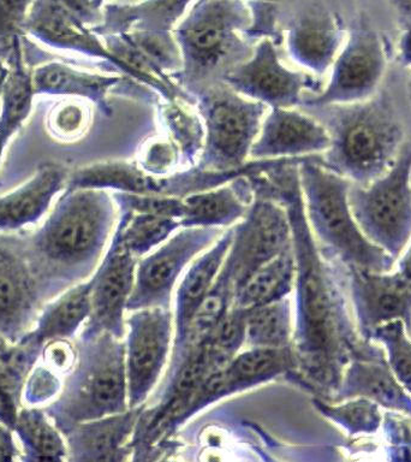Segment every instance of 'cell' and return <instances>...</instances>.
I'll list each match as a JSON object with an SVG mask.
<instances>
[{
    "label": "cell",
    "instance_id": "obj_1",
    "mask_svg": "<svg viewBox=\"0 0 411 462\" xmlns=\"http://www.w3.org/2000/svg\"><path fill=\"white\" fill-rule=\"evenodd\" d=\"M299 162H280L260 180V197L287 211L295 256L292 350L297 377L316 397L333 401L345 367L366 349L350 313L344 270L321 253L306 218Z\"/></svg>",
    "mask_w": 411,
    "mask_h": 462
},
{
    "label": "cell",
    "instance_id": "obj_2",
    "mask_svg": "<svg viewBox=\"0 0 411 462\" xmlns=\"http://www.w3.org/2000/svg\"><path fill=\"white\" fill-rule=\"evenodd\" d=\"M115 206L105 189L64 190L42 226L25 233L29 255L52 298L96 273L111 241Z\"/></svg>",
    "mask_w": 411,
    "mask_h": 462
},
{
    "label": "cell",
    "instance_id": "obj_3",
    "mask_svg": "<svg viewBox=\"0 0 411 462\" xmlns=\"http://www.w3.org/2000/svg\"><path fill=\"white\" fill-rule=\"evenodd\" d=\"M320 112L330 146L320 164L353 184L367 186L384 175L404 144V130L391 101L384 96L362 103L303 107Z\"/></svg>",
    "mask_w": 411,
    "mask_h": 462
},
{
    "label": "cell",
    "instance_id": "obj_4",
    "mask_svg": "<svg viewBox=\"0 0 411 462\" xmlns=\"http://www.w3.org/2000/svg\"><path fill=\"white\" fill-rule=\"evenodd\" d=\"M310 229L321 253L344 269L392 271L397 262L360 229L349 205L350 180L320 164L317 155L298 164Z\"/></svg>",
    "mask_w": 411,
    "mask_h": 462
},
{
    "label": "cell",
    "instance_id": "obj_5",
    "mask_svg": "<svg viewBox=\"0 0 411 462\" xmlns=\"http://www.w3.org/2000/svg\"><path fill=\"white\" fill-rule=\"evenodd\" d=\"M78 360L63 389L45 407L63 435L81 422L129 410L125 343L111 334L78 338Z\"/></svg>",
    "mask_w": 411,
    "mask_h": 462
},
{
    "label": "cell",
    "instance_id": "obj_6",
    "mask_svg": "<svg viewBox=\"0 0 411 462\" xmlns=\"http://www.w3.org/2000/svg\"><path fill=\"white\" fill-rule=\"evenodd\" d=\"M247 16L236 2H215L202 7L176 32L183 67L178 82L196 96L200 90L223 79L230 69L251 56L254 49L237 35Z\"/></svg>",
    "mask_w": 411,
    "mask_h": 462
},
{
    "label": "cell",
    "instance_id": "obj_7",
    "mask_svg": "<svg viewBox=\"0 0 411 462\" xmlns=\"http://www.w3.org/2000/svg\"><path fill=\"white\" fill-rule=\"evenodd\" d=\"M195 105L205 125L204 150L196 168L231 171L247 165L267 105L242 96L223 81L200 90Z\"/></svg>",
    "mask_w": 411,
    "mask_h": 462
},
{
    "label": "cell",
    "instance_id": "obj_8",
    "mask_svg": "<svg viewBox=\"0 0 411 462\" xmlns=\"http://www.w3.org/2000/svg\"><path fill=\"white\" fill-rule=\"evenodd\" d=\"M349 205L368 240L398 260L411 241V141L384 175L367 186L352 183Z\"/></svg>",
    "mask_w": 411,
    "mask_h": 462
},
{
    "label": "cell",
    "instance_id": "obj_9",
    "mask_svg": "<svg viewBox=\"0 0 411 462\" xmlns=\"http://www.w3.org/2000/svg\"><path fill=\"white\" fill-rule=\"evenodd\" d=\"M388 67L382 36L366 22L346 32L338 56L331 67L326 88L303 100V107L362 103L375 96ZM301 105V106H302Z\"/></svg>",
    "mask_w": 411,
    "mask_h": 462
},
{
    "label": "cell",
    "instance_id": "obj_10",
    "mask_svg": "<svg viewBox=\"0 0 411 462\" xmlns=\"http://www.w3.org/2000/svg\"><path fill=\"white\" fill-rule=\"evenodd\" d=\"M52 299L29 255L25 233L0 231V336L20 342Z\"/></svg>",
    "mask_w": 411,
    "mask_h": 462
},
{
    "label": "cell",
    "instance_id": "obj_11",
    "mask_svg": "<svg viewBox=\"0 0 411 462\" xmlns=\"http://www.w3.org/2000/svg\"><path fill=\"white\" fill-rule=\"evenodd\" d=\"M223 233L219 227L182 226L141 258L126 310L169 307L180 274L195 256L211 247Z\"/></svg>",
    "mask_w": 411,
    "mask_h": 462
},
{
    "label": "cell",
    "instance_id": "obj_12",
    "mask_svg": "<svg viewBox=\"0 0 411 462\" xmlns=\"http://www.w3.org/2000/svg\"><path fill=\"white\" fill-rule=\"evenodd\" d=\"M125 319L129 408L142 407L168 363L172 336L169 307L130 310Z\"/></svg>",
    "mask_w": 411,
    "mask_h": 462
},
{
    "label": "cell",
    "instance_id": "obj_13",
    "mask_svg": "<svg viewBox=\"0 0 411 462\" xmlns=\"http://www.w3.org/2000/svg\"><path fill=\"white\" fill-rule=\"evenodd\" d=\"M291 244L290 224L283 206L272 199L255 197L247 215L233 226L226 256L236 292L252 273Z\"/></svg>",
    "mask_w": 411,
    "mask_h": 462
},
{
    "label": "cell",
    "instance_id": "obj_14",
    "mask_svg": "<svg viewBox=\"0 0 411 462\" xmlns=\"http://www.w3.org/2000/svg\"><path fill=\"white\" fill-rule=\"evenodd\" d=\"M222 81L249 99L285 108L302 105L303 92H315L320 87L314 76L284 67L269 39L262 40L251 56L230 69Z\"/></svg>",
    "mask_w": 411,
    "mask_h": 462
},
{
    "label": "cell",
    "instance_id": "obj_15",
    "mask_svg": "<svg viewBox=\"0 0 411 462\" xmlns=\"http://www.w3.org/2000/svg\"><path fill=\"white\" fill-rule=\"evenodd\" d=\"M346 291L353 310L357 332L371 341L379 327L402 320L411 331V278L395 273H377L360 267L344 269Z\"/></svg>",
    "mask_w": 411,
    "mask_h": 462
},
{
    "label": "cell",
    "instance_id": "obj_16",
    "mask_svg": "<svg viewBox=\"0 0 411 462\" xmlns=\"http://www.w3.org/2000/svg\"><path fill=\"white\" fill-rule=\"evenodd\" d=\"M92 18L89 0H38L25 20L24 31L53 49L96 58L129 75L128 69L86 28Z\"/></svg>",
    "mask_w": 411,
    "mask_h": 462
},
{
    "label": "cell",
    "instance_id": "obj_17",
    "mask_svg": "<svg viewBox=\"0 0 411 462\" xmlns=\"http://www.w3.org/2000/svg\"><path fill=\"white\" fill-rule=\"evenodd\" d=\"M137 262L139 259L111 238L104 258L90 277V314L79 338L105 332L124 337V312L135 283Z\"/></svg>",
    "mask_w": 411,
    "mask_h": 462
},
{
    "label": "cell",
    "instance_id": "obj_18",
    "mask_svg": "<svg viewBox=\"0 0 411 462\" xmlns=\"http://www.w3.org/2000/svg\"><path fill=\"white\" fill-rule=\"evenodd\" d=\"M297 370V361L292 346L287 348H247L238 352L236 356L209 378L196 393L179 415L178 422L186 420L195 411L241 392L249 386L269 381L277 375Z\"/></svg>",
    "mask_w": 411,
    "mask_h": 462
},
{
    "label": "cell",
    "instance_id": "obj_19",
    "mask_svg": "<svg viewBox=\"0 0 411 462\" xmlns=\"http://www.w3.org/2000/svg\"><path fill=\"white\" fill-rule=\"evenodd\" d=\"M328 146L330 135L319 119L292 108L272 107L263 118L251 155L255 161L313 157Z\"/></svg>",
    "mask_w": 411,
    "mask_h": 462
},
{
    "label": "cell",
    "instance_id": "obj_20",
    "mask_svg": "<svg viewBox=\"0 0 411 462\" xmlns=\"http://www.w3.org/2000/svg\"><path fill=\"white\" fill-rule=\"evenodd\" d=\"M353 397H366L384 410L411 417L410 393L393 374L384 349L377 342L368 343L366 349L350 361L332 402Z\"/></svg>",
    "mask_w": 411,
    "mask_h": 462
},
{
    "label": "cell",
    "instance_id": "obj_21",
    "mask_svg": "<svg viewBox=\"0 0 411 462\" xmlns=\"http://www.w3.org/2000/svg\"><path fill=\"white\" fill-rule=\"evenodd\" d=\"M68 175L61 162H43L27 182L0 195V231L18 233L38 223L56 195L65 189Z\"/></svg>",
    "mask_w": 411,
    "mask_h": 462
},
{
    "label": "cell",
    "instance_id": "obj_22",
    "mask_svg": "<svg viewBox=\"0 0 411 462\" xmlns=\"http://www.w3.org/2000/svg\"><path fill=\"white\" fill-rule=\"evenodd\" d=\"M143 406L81 422L65 435L68 461H117L139 424Z\"/></svg>",
    "mask_w": 411,
    "mask_h": 462
},
{
    "label": "cell",
    "instance_id": "obj_23",
    "mask_svg": "<svg viewBox=\"0 0 411 462\" xmlns=\"http://www.w3.org/2000/svg\"><path fill=\"white\" fill-rule=\"evenodd\" d=\"M233 227L223 233L204 254L191 262L178 287L176 289L175 299V349H178L186 337L187 328L193 320L195 313L211 291L225 263L227 253L233 244Z\"/></svg>",
    "mask_w": 411,
    "mask_h": 462
},
{
    "label": "cell",
    "instance_id": "obj_24",
    "mask_svg": "<svg viewBox=\"0 0 411 462\" xmlns=\"http://www.w3.org/2000/svg\"><path fill=\"white\" fill-rule=\"evenodd\" d=\"M184 227H226L244 218L254 201L247 176L237 177L223 186L197 191L183 198Z\"/></svg>",
    "mask_w": 411,
    "mask_h": 462
},
{
    "label": "cell",
    "instance_id": "obj_25",
    "mask_svg": "<svg viewBox=\"0 0 411 462\" xmlns=\"http://www.w3.org/2000/svg\"><path fill=\"white\" fill-rule=\"evenodd\" d=\"M345 38L341 22L331 14L306 17L288 34V54L314 75L323 76L330 70Z\"/></svg>",
    "mask_w": 411,
    "mask_h": 462
},
{
    "label": "cell",
    "instance_id": "obj_26",
    "mask_svg": "<svg viewBox=\"0 0 411 462\" xmlns=\"http://www.w3.org/2000/svg\"><path fill=\"white\" fill-rule=\"evenodd\" d=\"M122 81L119 76L92 74L63 61L52 60L32 71L35 96L81 97L96 104L105 116H111L107 96Z\"/></svg>",
    "mask_w": 411,
    "mask_h": 462
},
{
    "label": "cell",
    "instance_id": "obj_27",
    "mask_svg": "<svg viewBox=\"0 0 411 462\" xmlns=\"http://www.w3.org/2000/svg\"><path fill=\"white\" fill-rule=\"evenodd\" d=\"M92 280L65 289L56 298L45 303L40 310L34 327L21 341L43 346L52 339H72L88 320L90 314Z\"/></svg>",
    "mask_w": 411,
    "mask_h": 462
},
{
    "label": "cell",
    "instance_id": "obj_28",
    "mask_svg": "<svg viewBox=\"0 0 411 462\" xmlns=\"http://www.w3.org/2000/svg\"><path fill=\"white\" fill-rule=\"evenodd\" d=\"M41 348L31 342H9L0 336V421L13 430L23 407L25 381L39 363Z\"/></svg>",
    "mask_w": 411,
    "mask_h": 462
},
{
    "label": "cell",
    "instance_id": "obj_29",
    "mask_svg": "<svg viewBox=\"0 0 411 462\" xmlns=\"http://www.w3.org/2000/svg\"><path fill=\"white\" fill-rule=\"evenodd\" d=\"M6 65L9 67V76L0 97V161L6 144L31 115L35 97L32 70L25 63L23 45L17 47Z\"/></svg>",
    "mask_w": 411,
    "mask_h": 462
},
{
    "label": "cell",
    "instance_id": "obj_30",
    "mask_svg": "<svg viewBox=\"0 0 411 462\" xmlns=\"http://www.w3.org/2000/svg\"><path fill=\"white\" fill-rule=\"evenodd\" d=\"M14 432L20 440L21 461L68 460L65 436L46 413L45 408L22 407Z\"/></svg>",
    "mask_w": 411,
    "mask_h": 462
},
{
    "label": "cell",
    "instance_id": "obj_31",
    "mask_svg": "<svg viewBox=\"0 0 411 462\" xmlns=\"http://www.w3.org/2000/svg\"><path fill=\"white\" fill-rule=\"evenodd\" d=\"M295 284V256L292 244L276 258L259 267L241 285L234 296L233 306L252 309L279 301L291 294Z\"/></svg>",
    "mask_w": 411,
    "mask_h": 462
},
{
    "label": "cell",
    "instance_id": "obj_32",
    "mask_svg": "<svg viewBox=\"0 0 411 462\" xmlns=\"http://www.w3.org/2000/svg\"><path fill=\"white\" fill-rule=\"evenodd\" d=\"M75 189H111L119 193L155 194V176L148 175L139 165L132 162H94L70 172L64 190Z\"/></svg>",
    "mask_w": 411,
    "mask_h": 462
},
{
    "label": "cell",
    "instance_id": "obj_33",
    "mask_svg": "<svg viewBox=\"0 0 411 462\" xmlns=\"http://www.w3.org/2000/svg\"><path fill=\"white\" fill-rule=\"evenodd\" d=\"M290 299L244 310V346L247 348H287L292 346Z\"/></svg>",
    "mask_w": 411,
    "mask_h": 462
},
{
    "label": "cell",
    "instance_id": "obj_34",
    "mask_svg": "<svg viewBox=\"0 0 411 462\" xmlns=\"http://www.w3.org/2000/svg\"><path fill=\"white\" fill-rule=\"evenodd\" d=\"M182 227L178 219L151 213L121 211L117 229L112 240L137 259L154 251Z\"/></svg>",
    "mask_w": 411,
    "mask_h": 462
},
{
    "label": "cell",
    "instance_id": "obj_35",
    "mask_svg": "<svg viewBox=\"0 0 411 462\" xmlns=\"http://www.w3.org/2000/svg\"><path fill=\"white\" fill-rule=\"evenodd\" d=\"M313 404L324 419L338 425L349 437L375 435L384 422L381 407L366 397H353L338 402L315 397Z\"/></svg>",
    "mask_w": 411,
    "mask_h": 462
},
{
    "label": "cell",
    "instance_id": "obj_36",
    "mask_svg": "<svg viewBox=\"0 0 411 462\" xmlns=\"http://www.w3.org/2000/svg\"><path fill=\"white\" fill-rule=\"evenodd\" d=\"M187 101L166 99L161 106V117L168 129L169 139L178 148L180 162L187 166L195 165L200 159L205 144V125L201 116L193 114L186 107Z\"/></svg>",
    "mask_w": 411,
    "mask_h": 462
},
{
    "label": "cell",
    "instance_id": "obj_37",
    "mask_svg": "<svg viewBox=\"0 0 411 462\" xmlns=\"http://www.w3.org/2000/svg\"><path fill=\"white\" fill-rule=\"evenodd\" d=\"M92 121L88 100L64 97L46 112V132L58 143L68 144L82 139Z\"/></svg>",
    "mask_w": 411,
    "mask_h": 462
},
{
    "label": "cell",
    "instance_id": "obj_38",
    "mask_svg": "<svg viewBox=\"0 0 411 462\" xmlns=\"http://www.w3.org/2000/svg\"><path fill=\"white\" fill-rule=\"evenodd\" d=\"M371 341L384 349L393 374L411 395V338L402 320H393L379 327Z\"/></svg>",
    "mask_w": 411,
    "mask_h": 462
},
{
    "label": "cell",
    "instance_id": "obj_39",
    "mask_svg": "<svg viewBox=\"0 0 411 462\" xmlns=\"http://www.w3.org/2000/svg\"><path fill=\"white\" fill-rule=\"evenodd\" d=\"M63 384V375L39 360L25 381L22 402L28 407L45 408L59 396Z\"/></svg>",
    "mask_w": 411,
    "mask_h": 462
},
{
    "label": "cell",
    "instance_id": "obj_40",
    "mask_svg": "<svg viewBox=\"0 0 411 462\" xmlns=\"http://www.w3.org/2000/svg\"><path fill=\"white\" fill-rule=\"evenodd\" d=\"M180 154L171 139L154 141L144 148L141 154L140 166L148 175L165 177L172 175L178 166Z\"/></svg>",
    "mask_w": 411,
    "mask_h": 462
},
{
    "label": "cell",
    "instance_id": "obj_41",
    "mask_svg": "<svg viewBox=\"0 0 411 462\" xmlns=\"http://www.w3.org/2000/svg\"><path fill=\"white\" fill-rule=\"evenodd\" d=\"M78 360V346L71 339L58 338L46 342L41 348L40 361L60 375H67Z\"/></svg>",
    "mask_w": 411,
    "mask_h": 462
},
{
    "label": "cell",
    "instance_id": "obj_42",
    "mask_svg": "<svg viewBox=\"0 0 411 462\" xmlns=\"http://www.w3.org/2000/svg\"><path fill=\"white\" fill-rule=\"evenodd\" d=\"M398 20L400 35L397 56L400 64L411 68V0H388Z\"/></svg>",
    "mask_w": 411,
    "mask_h": 462
},
{
    "label": "cell",
    "instance_id": "obj_43",
    "mask_svg": "<svg viewBox=\"0 0 411 462\" xmlns=\"http://www.w3.org/2000/svg\"><path fill=\"white\" fill-rule=\"evenodd\" d=\"M21 448L14 439V430L0 421V462L21 460Z\"/></svg>",
    "mask_w": 411,
    "mask_h": 462
},
{
    "label": "cell",
    "instance_id": "obj_44",
    "mask_svg": "<svg viewBox=\"0 0 411 462\" xmlns=\"http://www.w3.org/2000/svg\"><path fill=\"white\" fill-rule=\"evenodd\" d=\"M398 260V269L397 270L411 278V241Z\"/></svg>",
    "mask_w": 411,
    "mask_h": 462
},
{
    "label": "cell",
    "instance_id": "obj_45",
    "mask_svg": "<svg viewBox=\"0 0 411 462\" xmlns=\"http://www.w3.org/2000/svg\"><path fill=\"white\" fill-rule=\"evenodd\" d=\"M7 76H9V67L0 58V97H2L3 87L5 85Z\"/></svg>",
    "mask_w": 411,
    "mask_h": 462
},
{
    "label": "cell",
    "instance_id": "obj_46",
    "mask_svg": "<svg viewBox=\"0 0 411 462\" xmlns=\"http://www.w3.org/2000/svg\"><path fill=\"white\" fill-rule=\"evenodd\" d=\"M409 88H410V90H411V79H410V85H409Z\"/></svg>",
    "mask_w": 411,
    "mask_h": 462
},
{
    "label": "cell",
    "instance_id": "obj_47",
    "mask_svg": "<svg viewBox=\"0 0 411 462\" xmlns=\"http://www.w3.org/2000/svg\"><path fill=\"white\" fill-rule=\"evenodd\" d=\"M96 2H99V0H96Z\"/></svg>",
    "mask_w": 411,
    "mask_h": 462
}]
</instances>
